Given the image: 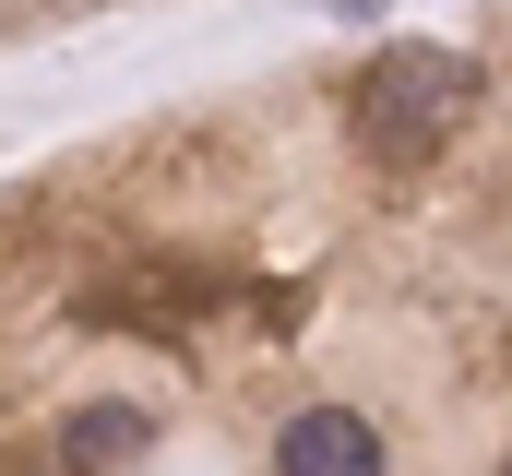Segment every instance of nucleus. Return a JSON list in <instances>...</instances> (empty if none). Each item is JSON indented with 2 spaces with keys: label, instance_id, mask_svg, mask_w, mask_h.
I'll use <instances>...</instances> for the list:
<instances>
[{
  "label": "nucleus",
  "instance_id": "nucleus-1",
  "mask_svg": "<svg viewBox=\"0 0 512 476\" xmlns=\"http://www.w3.org/2000/svg\"><path fill=\"white\" fill-rule=\"evenodd\" d=\"M477 119V60L465 48H382V72L358 84V131L382 155H429Z\"/></svg>",
  "mask_w": 512,
  "mask_h": 476
},
{
  "label": "nucleus",
  "instance_id": "nucleus-2",
  "mask_svg": "<svg viewBox=\"0 0 512 476\" xmlns=\"http://www.w3.org/2000/svg\"><path fill=\"white\" fill-rule=\"evenodd\" d=\"M274 476H382V417L358 405H298L274 429Z\"/></svg>",
  "mask_w": 512,
  "mask_h": 476
},
{
  "label": "nucleus",
  "instance_id": "nucleus-3",
  "mask_svg": "<svg viewBox=\"0 0 512 476\" xmlns=\"http://www.w3.org/2000/svg\"><path fill=\"white\" fill-rule=\"evenodd\" d=\"M131 453H143V417H131V405H84V417H72V441H60V465H72V476L131 465Z\"/></svg>",
  "mask_w": 512,
  "mask_h": 476
},
{
  "label": "nucleus",
  "instance_id": "nucleus-4",
  "mask_svg": "<svg viewBox=\"0 0 512 476\" xmlns=\"http://www.w3.org/2000/svg\"><path fill=\"white\" fill-rule=\"evenodd\" d=\"M501 476H512V453H501Z\"/></svg>",
  "mask_w": 512,
  "mask_h": 476
}]
</instances>
